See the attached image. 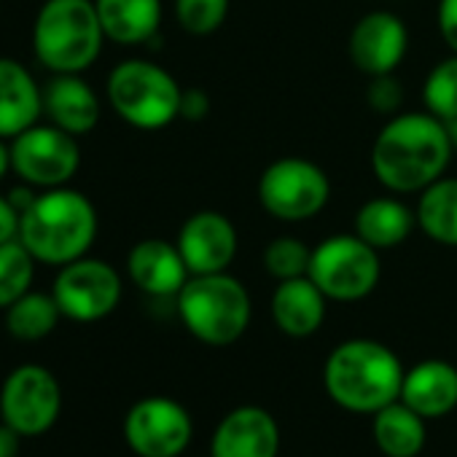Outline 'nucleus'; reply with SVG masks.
<instances>
[{
	"mask_svg": "<svg viewBox=\"0 0 457 457\" xmlns=\"http://www.w3.org/2000/svg\"><path fill=\"white\" fill-rule=\"evenodd\" d=\"M454 148L446 121L433 113H395L371 145V170L393 194H411L438 180Z\"/></svg>",
	"mask_w": 457,
	"mask_h": 457,
	"instance_id": "nucleus-1",
	"label": "nucleus"
},
{
	"mask_svg": "<svg viewBox=\"0 0 457 457\" xmlns=\"http://www.w3.org/2000/svg\"><path fill=\"white\" fill-rule=\"evenodd\" d=\"M95 237L97 210L76 188H46L20 218V243L46 267H65L84 259Z\"/></svg>",
	"mask_w": 457,
	"mask_h": 457,
	"instance_id": "nucleus-2",
	"label": "nucleus"
},
{
	"mask_svg": "<svg viewBox=\"0 0 457 457\" xmlns=\"http://www.w3.org/2000/svg\"><path fill=\"white\" fill-rule=\"evenodd\" d=\"M403 366L398 355L374 339H347L326 361L323 382L331 401L355 414H377L401 398Z\"/></svg>",
	"mask_w": 457,
	"mask_h": 457,
	"instance_id": "nucleus-3",
	"label": "nucleus"
},
{
	"mask_svg": "<svg viewBox=\"0 0 457 457\" xmlns=\"http://www.w3.org/2000/svg\"><path fill=\"white\" fill-rule=\"evenodd\" d=\"M103 25L95 0H46L33 25L36 60L57 73H84L103 52Z\"/></svg>",
	"mask_w": 457,
	"mask_h": 457,
	"instance_id": "nucleus-4",
	"label": "nucleus"
},
{
	"mask_svg": "<svg viewBox=\"0 0 457 457\" xmlns=\"http://www.w3.org/2000/svg\"><path fill=\"white\" fill-rule=\"evenodd\" d=\"M175 299L188 334L210 347H228L248 331L251 296L228 272L191 275Z\"/></svg>",
	"mask_w": 457,
	"mask_h": 457,
	"instance_id": "nucleus-5",
	"label": "nucleus"
},
{
	"mask_svg": "<svg viewBox=\"0 0 457 457\" xmlns=\"http://www.w3.org/2000/svg\"><path fill=\"white\" fill-rule=\"evenodd\" d=\"M108 103L137 129H162L180 116L178 81L156 62L124 60L108 76Z\"/></svg>",
	"mask_w": 457,
	"mask_h": 457,
	"instance_id": "nucleus-6",
	"label": "nucleus"
},
{
	"mask_svg": "<svg viewBox=\"0 0 457 457\" xmlns=\"http://www.w3.org/2000/svg\"><path fill=\"white\" fill-rule=\"evenodd\" d=\"M310 280L331 302H361L366 299L382 275L377 248L363 243L358 235H334L312 248Z\"/></svg>",
	"mask_w": 457,
	"mask_h": 457,
	"instance_id": "nucleus-7",
	"label": "nucleus"
},
{
	"mask_svg": "<svg viewBox=\"0 0 457 457\" xmlns=\"http://www.w3.org/2000/svg\"><path fill=\"white\" fill-rule=\"evenodd\" d=\"M328 175L310 159L283 156L262 172L259 202L278 220H310L328 204Z\"/></svg>",
	"mask_w": 457,
	"mask_h": 457,
	"instance_id": "nucleus-8",
	"label": "nucleus"
},
{
	"mask_svg": "<svg viewBox=\"0 0 457 457\" xmlns=\"http://www.w3.org/2000/svg\"><path fill=\"white\" fill-rule=\"evenodd\" d=\"M62 411L60 379L38 363L17 366L0 387V420L22 438L52 430Z\"/></svg>",
	"mask_w": 457,
	"mask_h": 457,
	"instance_id": "nucleus-9",
	"label": "nucleus"
},
{
	"mask_svg": "<svg viewBox=\"0 0 457 457\" xmlns=\"http://www.w3.org/2000/svg\"><path fill=\"white\" fill-rule=\"evenodd\" d=\"M12 167L22 183L36 188H60L81 167V148L76 135L54 124H33L12 140Z\"/></svg>",
	"mask_w": 457,
	"mask_h": 457,
	"instance_id": "nucleus-10",
	"label": "nucleus"
},
{
	"mask_svg": "<svg viewBox=\"0 0 457 457\" xmlns=\"http://www.w3.org/2000/svg\"><path fill=\"white\" fill-rule=\"evenodd\" d=\"M52 296L62 318L76 323H95L108 318L121 302V278L103 259H79L60 267Z\"/></svg>",
	"mask_w": 457,
	"mask_h": 457,
	"instance_id": "nucleus-11",
	"label": "nucleus"
},
{
	"mask_svg": "<svg viewBox=\"0 0 457 457\" xmlns=\"http://www.w3.org/2000/svg\"><path fill=\"white\" fill-rule=\"evenodd\" d=\"M191 433V414L167 395L140 398L124 417V438L140 457H178L188 446Z\"/></svg>",
	"mask_w": 457,
	"mask_h": 457,
	"instance_id": "nucleus-12",
	"label": "nucleus"
},
{
	"mask_svg": "<svg viewBox=\"0 0 457 457\" xmlns=\"http://www.w3.org/2000/svg\"><path fill=\"white\" fill-rule=\"evenodd\" d=\"M178 251L191 275L226 272L237 256V228L218 210L194 212L178 235Z\"/></svg>",
	"mask_w": 457,
	"mask_h": 457,
	"instance_id": "nucleus-13",
	"label": "nucleus"
},
{
	"mask_svg": "<svg viewBox=\"0 0 457 457\" xmlns=\"http://www.w3.org/2000/svg\"><path fill=\"white\" fill-rule=\"evenodd\" d=\"M409 49L406 25L390 12H371L361 17L350 33V60L366 76H387L393 73Z\"/></svg>",
	"mask_w": 457,
	"mask_h": 457,
	"instance_id": "nucleus-14",
	"label": "nucleus"
},
{
	"mask_svg": "<svg viewBox=\"0 0 457 457\" xmlns=\"http://www.w3.org/2000/svg\"><path fill=\"white\" fill-rule=\"evenodd\" d=\"M280 428L262 406H237L228 411L210 444V457H278Z\"/></svg>",
	"mask_w": 457,
	"mask_h": 457,
	"instance_id": "nucleus-15",
	"label": "nucleus"
},
{
	"mask_svg": "<svg viewBox=\"0 0 457 457\" xmlns=\"http://www.w3.org/2000/svg\"><path fill=\"white\" fill-rule=\"evenodd\" d=\"M127 272L132 283L151 296H178L191 278L178 245L151 237L140 240L127 256Z\"/></svg>",
	"mask_w": 457,
	"mask_h": 457,
	"instance_id": "nucleus-16",
	"label": "nucleus"
},
{
	"mask_svg": "<svg viewBox=\"0 0 457 457\" xmlns=\"http://www.w3.org/2000/svg\"><path fill=\"white\" fill-rule=\"evenodd\" d=\"M44 113V89H38L33 73L12 60L0 57V140H14Z\"/></svg>",
	"mask_w": 457,
	"mask_h": 457,
	"instance_id": "nucleus-17",
	"label": "nucleus"
},
{
	"mask_svg": "<svg viewBox=\"0 0 457 457\" xmlns=\"http://www.w3.org/2000/svg\"><path fill=\"white\" fill-rule=\"evenodd\" d=\"M44 111L54 127L76 137L100 124V100L81 73H57L44 87Z\"/></svg>",
	"mask_w": 457,
	"mask_h": 457,
	"instance_id": "nucleus-18",
	"label": "nucleus"
},
{
	"mask_svg": "<svg viewBox=\"0 0 457 457\" xmlns=\"http://www.w3.org/2000/svg\"><path fill=\"white\" fill-rule=\"evenodd\" d=\"M326 302V294L310 280V275L280 280L272 294V320L283 334L307 339L323 326Z\"/></svg>",
	"mask_w": 457,
	"mask_h": 457,
	"instance_id": "nucleus-19",
	"label": "nucleus"
},
{
	"mask_svg": "<svg viewBox=\"0 0 457 457\" xmlns=\"http://www.w3.org/2000/svg\"><path fill=\"white\" fill-rule=\"evenodd\" d=\"M401 401L425 420L449 414L457 406V369L438 358L411 366L403 374Z\"/></svg>",
	"mask_w": 457,
	"mask_h": 457,
	"instance_id": "nucleus-20",
	"label": "nucleus"
},
{
	"mask_svg": "<svg viewBox=\"0 0 457 457\" xmlns=\"http://www.w3.org/2000/svg\"><path fill=\"white\" fill-rule=\"evenodd\" d=\"M105 38L121 46L148 44L162 25V0H95Z\"/></svg>",
	"mask_w": 457,
	"mask_h": 457,
	"instance_id": "nucleus-21",
	"label": "nucleus"
},
{
	"mask_svg": "<svg viewBox=\"0 0 457 457\" xmlns=\"http://www.w3.org/2000/svg\"><path fill=\"white\" fill-rule=\"evenodd\" d=\"M417 215L395 196H377L361 204L355 215V235L377 251L398 248L409 240Z\"/></svg>",
	"mask_w": 457,
	"mask_h": 457,
	"instance_id": "nucleus-22",
	"label": "nucleus"
},
{
	"mask_svg": "<svg viewBox=\"0 0 457 457\" xmlns=\"http://www.w3.org/2000/svg\"><path fill=\"white\" fill-rule=\"evenodd\" d=\"M425 417L401 398L374 414V441L387 457H417L425 446Z\"/></svg>",
	"mask_w": 457,
	"mask_h": 457,
	"instance_id": "nucleus-23",
	"label": "nucleus"
},
{
	"mask_svg": "<svg viewBox=\"0 0 457 457\" xmlns=\"http://www.w3.org/2000/svg\"><path fill=\"white\" fill-rule=\"evenodd\" d=\"M417 223L422 232L446 248H457V178H438L420 191Z\"/></svg>",
	"mask_w": 457,
	"mask_h": 457,
	"instance_id": "nucleus-24",
	"label": "nucleus"
},
{
	"mask_svg": "<svg viewBox=\"0 0 457 457\" xmlns=\"http://www.w3.org/2000/svg\"><path fill=\"white\" fill-rule=\"evenodd\" d=\"M60 318L62 312L52 294L28 291L6 307V331L20 342H41L57 328Z\"/></svg>",
	"mask_w": 457,
	"mask_h": 457,
	"instance_id": "nucleus-25",
	"label": "nucleus"
},
{
	"mask_svg": "<svg viewBox=\"0 0 457 457\" xmlns=\"http://www.w3.org/2000/svg\"><path fill=\"white\" fill-rule=\"evenodd\" d=\"M36 259L17 240L0 245V310L12 307L20 296H25L33 286Z\"/></svg>",
	"mask_w": 457,
	"mask_h": 457,
	"instance_id": "nucleus-26",
	"label": "nucleus"
},
{
	"mask_svg": "<svg viewBox=\"0 0 457 457\" xmlns=\"http://www.w3.org/2000/svg\"><path fill=\"white\" fill-rule=\"evenodd\" d=\"M425 111L441 121L457 119V54L441 60L425 79L422 87Z\"/></svg>",
	"mask_w": 457,
	"mask_h": 457,
	"instance_id": "nucleus-27",
	"label": "nucleus"
},
{
	"mask_svg": "<svg viewBox=\"0 0 457 457\" xmlns=\"http://www.w3.org/2000/svg\"><path fill=\"white\" fill-rule=\"evenodd\" d=\"M310 262L312 251L296 237H275L264 251V267L278 283L304 278L310 272Z\"/></svg>",
	"mask_w": 457,
	"mask_h": 457,
	"instance_id": "nucleus-28",
	"label": "nucleus"
},
{
	"mask_svg": "<svg viewBox=\"0 0 457 457\" xmlns=\"http://www.w3.org/2000/svg\"><path fill=\"white\" fill-rule=\"evenodd\" d=\"M228 14V0H175L178 25L191 36L215 33Z\"/></svg>",
	"mask_w": 457,
	"mask_h": 457,
	"instance_id": "nucleus-29",
	"label": "nucleus"
},
{
	"mask_svg": "<svg viewBox=\"0 0 457 457\" xmlns=\"http://www.w3.org/2000/svg\"><path fill=\"white\" fill-rule=\"evenodd\" d=\"M366 100L369 105L377 111V113H395L403 103V89L401 84L393 79V73L387 76H374L371 79V87L366 92Z\"/></svg>",
	"mask_w": 457,
	"mask_h": 457,
	"instance_id": "nucleus-30",
	"label": "nucleus"
},
{
	"mask_svg": "<svg viewBox=\"0 0 457 457\" xmlns=\"http://www.w3.org/2000/svg\"><path fill=\"white\" fill-rule=\"evenodd\" d=\"M207 111H210V97H207L204 89H196V87L183 89V95H180V119L202 121L207 116Z\"/></svg>",
	"mask_w": 457,
	"mask_h": 457,
	"instance_id": "nucleus-31",
	"label": "nucleus"
},
{
	"mask_svg": "<svg viewBox=\"0 0 457 457\" xmlns=\"http://www.w3.org/2000/svg\"><path fill=\"white\" fill-rule=\"evenodd\" d=\"M438 30L452 54H457V0H441L438 4Z\"/></svg>",
	"mask_w": 457,
	"mask_h": 457,
	"instance_id": "nucleus-32",
	"label": "nucleus"
},
{
	"mask_svg": "<svg viewBox=\"0 0 457 457\" xmlns=\"http://www.w3.org/2000/svg\"><path fill=\"white\" fill-rule=\"evenodd\" d=\"M20 212L9 202V196H0V245H6L20 237Z\"/></svg>",
	"mask_w": 457,
	"mask_h": 457,
	"instance_id": "nucleus-33",
	"label": "nucleus"
},
{
	"mask_svg": "<svg viewBox=\"0 0 457 457\" xmlns=\"http://www.w3.org/2000/svg\"><path fill=\"white\" fill-rule=\"evenodd\" d=\"M6 196H9V202L17 207V212L22 215V212H25V210H30V204L38 199V191H36V186H30V183H22V186L12 188Z\"/></svg>",
	"mask_w": 457,
	"mask_h": 457,
	"instance_id": "nucleus-34",
	"label": "nucleus"
},
{
	"mask_svg": "<svg viewBox=\"0 0 457 457\" xmlns=\"http://www.w3.org/2000/svg\"><path fill=\"white\" fill-rule=\"evenodd\" d=\"M20 433L0 422V457H20Z\"/></svg>",
	"mask_w": 457,
	"mask_h": 457,
	"instance_id": "nucleus-35",
	"label": "nucleus"
},
{
	"mask_svg": "<svg viewBox=\"0 0 457 457\" xmlns=\"http://www.w3.org/2000/svg\"><path fill=\"white\" fill-rule=\"evenodd\" d=\"M12 170V145H6L0 140V180L6 178V172Z\"/></svg>",
	"mask_w": 457,
	"mask_h": 457,
	"instance_id": "nucleus-36",
	"label": "nucleus"
},
{
	"mask_svg": "<svg viewBox=\"0 0 457 457\" xmlns=\"http://www.w3.org/2000/svg\"><path fill=\"white\" fill-rule=\"evenodd\" d=\"M446 132H449V140H452V148H454V154H457V119H452V121H446Z\"/></svg>",
	"mask_w": 457,
	"mask_h": 457,
	"instance_id": "nucleus-37",
	"label": "nucleus"
}]
</instances>
